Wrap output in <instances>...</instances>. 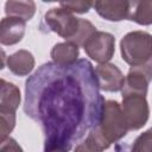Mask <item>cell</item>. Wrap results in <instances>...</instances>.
<instances>
[{"label":"cell","instance_id":"6da1fadb","mask_svg":"<svg viewBox=\"0 0 152 152\" xmlns=\"http://www.w3.org/2000/svg\"><path fill=\"white\" fill-rule=\"evenodd\" d=\"M104 99L86 59L63 66L48 62L25 83L24 112L44 134V150L70 151L101 120Z\"/></svg>","mask_w":152,"mask_h":152},{"label":"cell","instance_id":"7a4b0ae2","mask_svg":"<svg viewBox=\"0 0 152 152\" xmlns=\"http://www.w3.org/2000/svg\"><path fill=\"white\" fill-rule=\"evenodd\" d=\"M129 131L121 104L114 100L104 102L102 116L88 135H90L103 150H107L113 142L122 139Z\"/></svg>","mask_w":152,"mask_h":152},{"label":"cell","instance_id":"3957f363","mask_svg":"<svg viewBox=\"0 0 152 152\" xmlns=\"http://www.w3.org/2000/svg\"><path fill=\"white\" fill-rule=\"evenodd\" d=\"M122 59L131 66H138L152 59V34L145 31L128 32L120 42Z\"/></svg>","mask_w":152,"mask_h":152},{"label":"cell","instance_id":"277c9868","mask_svg":"<svg viewBox=\"0 0 152 152\" xmlns=\"http://www.w3.org/2000/svg\"><path fill=\"white\" fill-rule=\"evenodd\" d=\"M20 90L11 83L1 80L0 91V124H1V140L8 138V134L15 126V112L20 104Z\"/></svg>","mask_w":152,"mask_h":152},{"label":"cell","instance_id":"5b68a950","mask_svg":"<svg viewBox=\"0 0 152 152\" xmlns=\"http://www.w3.org/2000/svg\"><path fill=\"white\" fill-rule=\"evenodd\" d=\"M44 20L52 32L64 38L65 42L71 43L76 39L82 24V18H76L71 12L62 7H53L45 13Z\"/></svg>","mask_w":152,"mask_h":152},{"label":"cell","instance_id":"8992f818","mask_svg":"<svg viewBox=\"0 0 152 152\" xmlns=\"http://www.w3.org/2000/svg\"><path fill=\"white\" fill-rule=\"evenodd\" d=\"M129 131H137L144 127L150 116V108L145 95L122 94L121 104Z\"/></svg>","mask_w":152,"mask_h":152},{"label":"cell","instance_id":"52a82bcc","mask_svg":"<svg viewBox=\"0 0 152 152\" xmlns=\"http://www.w3.org/2000/svg\"><path fill=\"white\" fill-rule=\"evenodd\" d=\"M83 49L87 56L99 64L108 63L115 52V38L108 32L96 31L84 43Z\"/></svg>","mask_w":152,"mask_h":152},{"label":"cell","instance_id":"ba28073f","mask_svg":"<svg viewBox=\"0 0 152 152\" xmlns=\"http://www.w3.org/2000/svg\"><path fill=\"white\" fill-rule=\"evenodd\" d=\"M152 81V59L147 63L131 66L127 76L125 77V83L121 89V94H141L147 95V88Z\"/></svg>","mask_w":152,"mask_h":152},{"label":"cell","instance_id":"9c48e42d","mask_svg":"<svg viewBox=\"0 0 152 152\" xmlns=\"http://www.w3.org/2000/svg\"><path fill=\"white\" fill-rule=\"evenodd\" d=\"M95 75L100 90L115 93L122 89L125 76L121 70L112 63H103L95 66Z\"/></svg>","mask_w":152,"mask_h":152},{"label":"cell","instance_id":"30bf717a","mask_svg":"<svg viewBox=\"0 0 152 152\" xmlns=\"http://www.w3.org/2000/svg\"><path fill=\"white\" fill-rule=\"evenodd\" d=\"M93 7L100 17L108 21H121L128 19L129 1L122 0H97Z\"/></svg>","mask_w":152,"mask_h":152},{"label":"cell","instance_id":"8fae6325","mask_svg":"<svg viewBox=\"0 0 152 152\" xmlns=\"http://www.w3.org/2000/svg\"><path fill=\"white\" fill-rule=\"evenodd\" d=\"M26 28V21L20 18L5 17L0 23V43L2 45H14L19 43Z\"/></svg>","mask_w":152,"mask_h":152},{"label":"cell","instance_id":"7c38bea8","mask_svg":"<svg viewBox=\"0 0 152 152\" xmlns=\"http://www.w3.org/2000/svg\"><path fill=\"white\" fill-rule=\"evenodd\" d=\"M34 57L27 50H19L10 55L6 59L7 68L17 76H27L34 68Z\"/></svg>","mask_w":152,"mask_h":152},{"label":"cell","instance_id":"4fadbf2b","mask_svg":"<svg viewBox=\"0 0 152 152\" xmlns=\"http://www.w3.org/2000/svg\"><path fill=\"white\" fill-rule=\"evenodd\" d=\"M80 55V49L78 45L71 43V42H63V43H57L51 52L50 56L52 58V62L58 65L68 66L75 64L78 59Z\"/></svg>","mask_w":152,"mask_h":152},{"label":"cell","instance_id":"5bb4252c","mask_svg":"<svg viewBox=\"0 0 152 152\" xmlns=\"http://www.w3.org/2000/svg\"><path fill=\"white\" fill-rule=\"evenodd\" d=\"M128 20L139 25H152V1H129Z\"/></svg>","mask_w":152,"mask_h":152},{"label":"cell","instance_id":"9a60e30c","mask_svg":"<svg viewBox=\"0 0 152 152\" xmlns=\"http://www.w3.org/2000/svg\"><path fill=\"white\" fill-rule=\"evenodd\" d=\"M5 13L7 17L20 18L28 21L36 13V4L33 1H6Z\"/></svg>","mask_w":152,"mask_h":152},{"label":"cell","instance_id":"2e32d148","mask_svg":"<svg viewBox=\"0 0 152 152\" xmlns=\"http://www.w3.org/2000/svg\"><path fill=\"white\" fill-rule=\"evenodd\" d=\"M131 152H152V127L135 138Z\"/></svg>","mask_w":152,"mask_h":152},{"label":"cell","instance_id":"e0dca14e","mask_svg":"<svg viewBox=\"0 0 152 152\" xmlns=\"http://www.w3.org/2000/svg\"><path fill=\"white\" fill-rule=\"evenodd\" d=\"M93 5L94 2L91 1H66V2H61L59 7L71 12L72 14L74 13L83 14V13H88L89 10L93 7Z\"/></svg>","mask_w":152,"mask_h":152},{"label":"cell","instance_id":"ac0fdd59","mask_svg":"<svg viewBox=\"0 0 152 152\" xmlns=\"http://www.w3.org/2000/svg\"><path fill=\"white\" fill-rule=\"evenodd\" d=\"M103 151L104 150L90 135H87L86 140L78 144L74 150V152H103Z\"/></svg>","mask_w":152,"mask_h":152},{"label":"cell","instance_id":"d6986e66","mask_svg":"<svg viewBox=\"0 0 152 152\" xmlns=\"http://www.w3.org/2000/svg\"><path fill=\"white\" fill-rule=\"evenodd\" d=\"M0 152H24L21 146L11 137L1 140Z\"/></svg>","mask_w":152,"mask_h":152},{"label":"cell","instance_id":"ffe728a7","mask_svg":"<svg viewBox=\"0 0 152 152\" xmlns=\"http://www.w3.org/2000/svg\"><path fill=\"white\" fill-rule=\"evenodd\" d=\"M44 152H68V151H64L61 148H52V150H44Z\"/></svg>","mask_w":152,"mask_h":152}]
</instances>
